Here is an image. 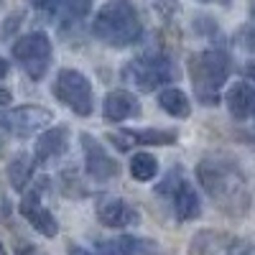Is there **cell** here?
<instances>
[{
	"label": "cell",
	"instance_id": "cell-1",
	"mask_svg": "<svg viewBox=\"0 0 255 255\" xmlns=\"http://www.w3.org/2000/svg\"><path fill=\"white\" fill-rule=\"evenodd\" d=\"M197 179L215 207L230 217H243L253 204L250 179L227 153H209L197 163Z\"/></svg>",
	"mask_w": 255,
	"mask_h": 255
},
{
	"label": "cell",
	"instance_id": "cell-2",
	"mask_svg": "<svg viewBox=\"0 0 255 255\" xmlns=\"http://www.w3.org/2000/svg\"><path fill=\"white\" fill-rule=\"evenodd\" d=\"M92 33L97 41L113 49H125L135 44L143 33V26L133 0H105V5L92 20Z\"/></svg>",
	"mask_w": 255,
	"mask_h": 255
},
{
	"label": "cell",
	"instance_id": "cell-3",
	"mask_svg": "<svg viewBox=\"0 0 255 255\" xmlns=\"http://www.w3.org/2000/svg\"><path fill=\"white\" fill-rule=\"evenodd\" d=\"M189 74L194 82V95L202 105L215 108L222 100V87L232 74V56L225 49H204L189 56Z\"/></svg>",
	"mask_w": 255,
	"mask_h": 255
},
{
	"label": "cell",
	"instance_id": "cell-4",
	"mask_svg": "<svg viewBox=\"0 0 255 255\" xmlns=\"http://www.w3.org/2000/svg\"><path fill=\"white\" fill-rule=\"evenodd\" d=\"M123 79L128 84H133V87H138L140 92H156L161 84H171L179 79V67L161 46L158 49L151 46V49H145L143 56L125 64Z\"/></svg>",
	"mask_w": 255,
	"mask_h": 255
},
{
	"label": "cell",
	"instance_id": "cell-5",
	"mask_svg": "<svg viewBox=\"0 0 255 255\" xmlns=\"http://www.w3.org/2000/svg\"><path fill=\"white\" fill-rule=\"evenodd\" d=\"M51 38L44 31H31L26 36L15 38V44L10 46V54L15 59V64L23 69L33 82L44 79L49 67H51Z\"/></svg>",
	"mask_w": 255,
	"mask_h": 255
},
{
	"label": "cell",
	"instance_id": "cell-6",
	"mask_svg": "<svg viewBox=\"0 0 255 255\" xmlns=\"http://www.w3.org/2000/svg\"><path fill=\"white\" fill-rule=\"evenodd\" d=\"M51 95L59 102H64L79 118H87V115L95 113L92 82L77 69H59V74L51 84Z\"/></svg>",
	"mask_w": 255,
	"mask_h": 255
},
{
	"label": "cell",
	"instance_id": "cell-7",
	"mask_svg": "<svg viewBox=\"0 0 255 255\" xmlns=\"http://www.w3.org/2000/svg\"><path fill=\"white\" fill-rule=\"evenodd\" d=\"M51 120V110L41 108V105H20V108H13L0 115V128L15 138H31L44 128H49Z\"/></svg>",
	"mask_w": 255,
	"mask_h": 255
},
{
	"label": "cell",
	"instance_id": "cell-8",
	"mask_svg": "<svg viewBox=\"0 0 255 255\" xmlns=\"http://www.w3.org/2000/svg\"><path fill=\"white\" fill-rule=\"evenodd\" d=\"M79 140H82V151H84V168H87L92 181L105 184V181L120 176V163L108 153V148H105L95 135L82 133Z\"/></svg>",
	"mask_w": 255,
	"mask_h": 255
},
{
	"label": "cell",
	"instance_id": "cell-9",
	"mask_svg": "<svg viewBox=\"0 0 255 255\" xmlns=\"http://www.w3.org/2000/svg\"><path fill=\"white\" fill-rule=\"evenodd\" d=\"M18 212H20V215L31 222V227H33L36 232H41L44 238H56V235H59V222H56V217L51 215L44 204H41V189L26 191L23 199H20V204H18Z\"/></svg>",
	"mask_w": 255,
	"mask_h": 255
},
{
	"label": "cell",
	"instance_id": "cell-10",
	"mask_svg": "<svg viewBox=\"0 0 255 255\" xmlns=\"http://www.w3.org/2000/svg\"><path fill=\"white\" fill-rule=\"evenodd\" d=\"M67 148H69V128L67 125L44 128L33 143V161H36V166L56 161L59 156L67 153Z\"/></svg>",
	"mask_w": 255,
	"mask_h": 255
},
{
	"label": "cell",
	"instance_id": "cell-11",
	"mask_svg": "<svg viewBox=\"0 0 255 255\" xmlns=\"http://www.w3.org/2000/svg\"><path fill=\"white\" fill-rule=\"evenodd\" d=\"M95 212H97V220L105 227H130V225L140 222L138 209L120 197H100Z\"/></svg>",
	"mask_w": 255,
	"mask_h": 255
},
{
	"label": "cell",
	"instance_id": "cell-12",
	"mask_svg": "<svg viewBox=\"0 0 255 255\" xmlns=\"http://www.w3.org/2000/svg\"><path fill=\"white\" fill-rule=\"evenodd\" d=\"M31 5L41 13L51 15L54 20L74 23V20H82L92 10V0H31Z\"/></svg>",
	"mask_w": 255,
	"mask_h": 255
},
{
	"label": "cell",
	"instance_id": "cell-13",
	"mask_svg": "<svg viewBox=\"0 0 255 255\" xmlns=\"http://www.w3.org/2000/svg\"><path fill=\"white\" fill-rule=\"evenodd\" d=\"M102 115L108 123H123L130 118H140V102L128 90H113L102 102Z\"/></svg>",
	"mask_w": 255,
	"mask_h": 255
},
{
	"label": "cell",
	"instance_id": "cell-14",
	"mask_svg": "<svg viewBox=\"0 0 255 255\" xmlns=\"http://www.w3.org/2000/svg\"><path fill=\"white\" fill-rule=\"evenodd\" d=\"M225 105L235 120H248L255 115V87L250 82H235L225 95Z\"/></svg>",
	"mask_w": 255,
	"mask_h": 255
},
{
	"label": "cell",
	"instance_id": "cell-15",
	"mask_svg": "<svg viewBox=\"0 0 255 255\" xmlns=\"http://www.w3.org/2000/svg\"><path fill=\"white\" fill-rule=\"evenodd\" d=\"M100 255H156V245L133 235H120L115 240H105L100 245Z\"/></svg>",
	"mask_w": 255,
	"mask_h": 255
},
{
	"label": "cell",
	"instance_id": "cell-16",
	"mask_svg": "<svg viewBox=\"0 0 255 255\" xmlns=\"http://www.w3.org/2000/svg\"><path fill=\"white\" fill-rule=\"evenodd\" d=\"M174 215L179 222H191L202 215V202H199V194L197 189L191 186L189 181H181L176 194H174Z\"/></svg>",
	"mask_w": 255,
	"mask_h": 255
},
{
	"label": "cell",
	"instance_id": "cell-17",
	"mask_svg": "<svg viewBox=\"0 0 255 255\" xmlns=\"http://www.w3.org/2000/svg\"><path fill=\"white\" fill-rule=\"evenodd\" d=\"M230 235L220 230H199L189 240V255H217L222 248H227Z\"/></svg>",
	"mask_w": 255,
	"mask_h": 255
},
{
	"label": "cell",
	"instance_id": "cell-18",
	"mask_svg": "<svg viewBox=\"0 0 255 255\" xmlns=\"http://www.w3.org/2000/svg\"><path fill=\"white\" fill-rule=\"evenodd\" d=\"M158 105H161L163 113H168L171 118H179V120H184V118L191 115V102H189L186 92L179 90V87H166V90H161V92H158Z\"/></svg>",
	"mask_w": 255,
	"mask_h": 255
},
{
	"label": "cell",
	"instance_id": "cell-19",
	"mask_svg": "<svg viewBox=\"0 0 255 255\" xmlns=\"http://www.w3.org/2000/svg\"><path fill=\"white\" fill-rule=\"evenodd\" d=\"M36 171V161L28 153H18L13 156V161L8 163V181L15 191H23L31 184V176Z\"/></svg>",
	"mask_w": 255,
	"mask_h": 255
},
{
	"label": "cell",
	"instance_id": "cell-20",
	"mask_svg": "<svg viewBox=\"0 0 255 255\" xmlns=\"http://www.w3.org/2000/svg\"><path fill=\"white\" fill-rule=\"evenodd\" d=\"M135 145H174L179 140L176 130H161V128H145V130H130Z\"/></svg>",
	"mask_w": 255,
	"mask_h": 255
},
{
	"label": "cell",
	"instance_id": "cell-21",
	"mask_svg": "<svg viewBox=\"0 0 255 255\" xmlns=\"http://www.w3.org/2000/svg\"><path fill=\"white\" fill-rule=\"evenodd\" d=\"M156 174H158V161L151 153L140 151L130 158V176L135 181H153Z\"/></svg>",
	"mask_w": 255,
	"mask_h": 255
},
{
	"label": "cell",
	"instance_id": "cell-22",
	"mask_svg": "<svg viewBox=\"0 0 255 255\" xmlns=\"http://www.w3.org/2000/svg\"><path fill=\"white\" fill-rule=\"evenodd\" d=\"M61 184H59V189L64 191L67 197H72V199H82V197H87V189L82 186V181H79V176H74L72 171H67V174H61V179H59Z\"/></svg>",
	"mask_w": 255,
	"mask_h": 255
},
{
	"label": "cell",
	"instance_id": "cell-23",
	"mask_svg": "<svg viewBox=\"0 0 255 255\" xmlns=\"http://www.w3.org/2000/svg\"><path fill=\"white\" fill-rule=\"evenodd\" d=\"M184 179H181V168L179 166H174L171 171H168L166 176H163V181L156 186V194H176V189H179V184H181Z\"/></svg>",
	"mask_w": 255,
	"mask_h": 255
},
{
	"label": "cell",
	"instance_id": "cell-24",
	"mask_svg": "<svg viewBox=\"0 0 255 255\" xmlns=\"http://www.w3.org/2000/svg\"><path fill=\"white\" fill-rule=\"evenodd\" d=\"M235 44H238L243 51L255 54V26H250V23L240 26L238 33H235Z\"/></svg>",
	"mask_w": 255,
	"mask_h": 255
},
{
	"label": "cell",
	"instance_id": "cell-25",
	"mask_svg": "<svg viewBox=\"0 0 255 255\" xmlns=\"http://www.w3.org/2000/svg\"><path fill=\"white\" fill-rule=\"evenodd\" d=\"M194 28H197V33H202V36H217V33H220L215 18H209V15H197V18H194Z\"/></svg>",
	"mask_w": 255,
	"mask_h": 255
},
{
	"label": "cell",
	"instance_id": "cell-26",
	"mask_svg": "<svg viewBox=\"0 0 255 255\" xmlns=\"http://www.w3.org/2000/svg\"><path fill=\"white\" fill-rule=\"evenodd\" d=\"M108 140H113V145L118 148V151H130V148L135 145V143H133V135H130V130L108 133Z\"/></svg>",
	"mask_w": 255,
	"mask_h": 255
},
{
	"label": "cell",
	"instance_id": "cell-27",
	"mask_svg": "<svg viewBox=\"0 0 255 255\" xmlns=\"http://www.w3.org/2000/svg\"><path fill=\"white\" fill-rule=\"evenodd\" d=\"M227 255H255V243L250 240H230Z\"/></svg>",
	"mask_w": 255,
	"mask_h": 255
},
{
	"label": "cell",
	"instance_id": "cell-28",
	"mask_svg": "<svg viewBox=\"0 0 255 255\" xmlns=\"http://www.w3.org/2000/svg\"><path fill=\"white\" fill-rule=\"evenodd\" d=\"M20 23H23V13L20 10H15V13H10L8 18H5V23H3V36H13V31H18L20 28Z\"/></svg>",
	"mask_w": 255,
	"mask_h": 255
},
{
	"label": "cell",
	"instance_id": "cell-29",
	"mask_svg": "<svg viewBox=\"0 0 255 255\" xmlns=\"http://www.w3.org/2000/svg\"><path fill=\"white\" fill-rule=\"evenodd\" d=\"M10 215H13V202L5 194H0V220H8Z\"/></svg>",
	"mask_w": 255,
	"mask_h": 255
},
{
	"label": "cell",
	"instance_id": "cell-30",
	"mask_svg": "<svg viewBox=\"0 0 255 255\" xmlns=\"http://www.w3.org/2000/svg\"><path fill=\"white\" fill-rule=\"evenodd\" d=\"M67 255H100V253H95V250H87V248H82V245H69Z\"/></svg>",
	"mask_w": 255,
	"mask_h": 255
},
{
	"label": "cell",
	"instance_id": "cell-31",
	"mask_svg": "<svg viewBox=\"0 0 255 255\" xmlns=\"http://www.w3.org/2000/svg\"><path fill=\"white\" fill-rule=\"evenodd\" d=\"M10 102H13V95H10L8 90H3V87H0V110H3V108H8Z\"/></svg>",
	"mask_w": 255,
	"mask_h": 255
},
{
	"label": "cell",
	"instance_id": "cell-32",
	"mask_svg": "<svg viewBox=\"0 0 255 255\" xmlns=\"http://www.w3.org/2000/svg\"><path fill=\"white\" fill-rule=\"evenodd\" d=\"M245 77H248V79H253V82H255V59H253V61H248V64H245Z\"/></svg>",
	"mask_w": 255,
	"mask_h": 255
},
{
	"label": "cell",
	"instance_id": "cell-33",
	"mask_svg": "<svg viewBox=\"0 0 255 255\" xmlns=\"http://www.w3.org/2000/svg\"><path fill=\"white\" fill-rule=\"evenodd\" d=\"M8 72H10V64H8L3 56H0V79H5V77H8Z\"/></svg>",
	"mask_w": 255,
	"mask_h": 255
},
{
	"label": "cell",
	"instance_id": "cell-34",
	"mask_svg": "<svg viewBox=\"0 0 255 255\" xmlns=\"http://www.w3.org/2000/svg\"><path fill=\"white\" fill-rule=\"evenodd\" d=\"M202 3H222V5H230V0H202Z\"/></svg>",
	"mask_w": 255,
	"mask_h": 255
},
{
	"label": "cell",
	"instance_id": "cell-35",
	"mask_svg": "<svg viewBox=\"0 0 255 255\" xmlns=\"http://www.w3.org/2000/svg\"><path fill=\"white\" fill-rule=\"evenodd\" d=\"M0 255H5V250H3V243H0Z\"/></svg>",
	"mask_w": 255,
	"mask_h": 255
},
{
	"label": "cell",
	"instance_id": "cell-36",
	"mask_svg": "<svg viewBox=\"0 0 255 255\" xmlns=\"http://www.w3.org/2000/svg\"><path fill=\"white\" fill-rule=\"evenodd\" d=\"M253 15H255V3H253Z\"/></svg>",
	"mask_w": 255,
	"mask_h": 255
},
{
	"label": "cell",
	"instance_id": "cell-37",
	"mask_svg": "<svg viewBox=\"0 0 255 255\" xmlns=\"http://www.w3.org/2000/svg\"><path fill=\"white\" fill-rule=\"evenodd\" d=\"M0 5H3V0H0Z\"/></svg>",
	"mask_w": 255,
	"mask_h": 255
}]
</instances>
